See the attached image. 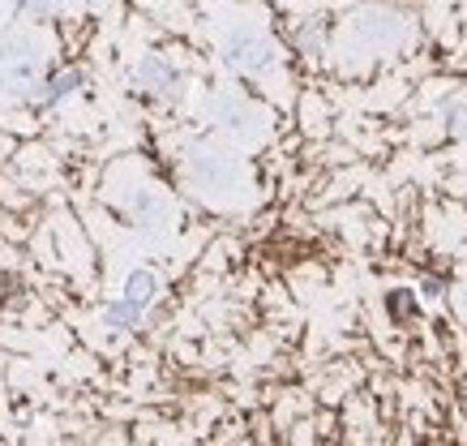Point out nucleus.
<instances>
[{
	"mask_svg": "<svg viewBox=\"0 0 467 446\" xmlns=\"http://www.w3.org/2000/svg\"><path fill=\"white\" fill-rule=\"evenodd\" d=\"M43 82V52L30 35H5L0 39V87H9L14 95H35Z\"/></svg>",
	"mask_w": 467,
	"mask_h": 446,
	"instance_id": "1",
	"label": "nucleus"
},
{
	"mask_svg": "<svg viewBox=\"0 0 467 446\" xmlns=\"http://www.w3.org/2000/svg\"><path fill=\"white\" fill-rule=\"evenodd\" d=\"M189 181L198 189H206V193H219V189H232L241 181V168L219 146H193L189 150Z\"/></svg>",
	"mask_w": 467,
	"mask_h": 446,
	"instance_id": "2",
	"label": "nucleus"
},
{
	"mask_svg": "<svg viewBox=\"0 0 467 446\" xmlns=\"http://www.w3.org/2000/svg\"><path fill=\"white\" fill-rule=\"evenodd\" d=\"M133 82H138V90L142 95H150V99H163V103H176L184 90V73L171 65L168 57H142L138 60V69H133Z\"/></svg>",
	"mask_w": 467,
	"mask_h": 446,
	"instance_id": "3",
	"label": "nucleus"
},
{
	"mask_svg": "<svg viewBox=\"0 0 467 446\" xmlns=\"http://www.w3.org/2000/svg\"><path fill=\"white\" fill-rule=\"evenodd\" d=\"M227 60H232V69L257 78V73H266L275 65V44H270L262 30H236L227 39Z\"/></svg>",
	"mask_w": 467,
	"mask_h": 446,
	"instance_id": "4",
	"label": "nucleus"
},
{
	"mask_svg": "<svg viewBox=\"0 0 467 446\" xmlns=\"http://www.w3.org/2000/svg\"><path fill=\"white\" fill-rule=\"evenodd\" d=\"M78 87H82V69H78V65H60V69L43 73V82L35 87V95H30V99L39 103V108H57V103L69 99Z\"/></svg>",
	"mask_w": 467,
	"mask_h": 446,
	"instance_id": "5",
	"label": "nucleus"
},
{
	"mask_svg": "<svg viewBox=\"0 0 467 446\" xmlns=\"http://www.w3.org/2000/svg\"><path fill=\"white\" fill-rule=\"evenodd\" d=\"M133 219H138V228H159L168 219V202L159 198V193H150V189H142L133 198Z\"/></svg>",
	"mask_w": 467,
	"mask_h": 446,
	"instance_id": "6",
	"label": "nucleus"
},
{
	"mask_svg": "<svg viewBox=\"0 0 467 446\" xmlns=\"http://www.w3.org/2000/svg\"><path fill=\"white\" fill-rule=\"evenodd\" d=\"M155 292H159V279H155V275H150V271H133V275H129L125 296H120V301H129L133 309H138V314H142L146 305L155 301Z\"/></svg>",
	"mask_w": 467,
	"mask_h": 446,
	"instance_id": "7",
	"label": "nucleus"
},
{
	"mask_svg": "<svg viewBox=\"0 0 467 446\" xmlns=\"http://www.w3.org/2000/svg\"><path fill=\"white\" fill-rule=\"evenodd\" d=\"M446 125H451L454 138H467V103H451L446 108Z\"/></svg>",
	"mask_w": 467,
	"mask_h": 446,
	"instance_id": "8",
	"label": "nucleus"
},
{
	"mask_svg": "<svg viewBox=\"0 0 467 446\" xmlns=\"http://www.w3.org/2000/svg\"><path fill=\"white\" fill-rule=\"evenodd\" d=\"M300 47L305 52H322V22H313V26H300Z\"/></svg>",
	"mask_w": 467,
	"mask_h": 446,
	"instance_id": "9",
	"label": "nucleus"
},
{
	"mask_svg": "<svg viewBox=\"0 0 467 446\" xmlns=\"http://www.w3.org/2000/svg\"><path fill=\"white\" fill-rule=\"evenodd\" d=\"M26 9L30 14H39V17H47L52 9H57V0H26Z\"/></svg>",
	"mask_w": 467,
	"mask_h": 446,
	"instance_id": "10",
	"label": "nucleus"
},
{
	"mask_svg": "<svg viewBox=\"0 0 467 446\" xmlns=\"http://www.w3.org/2000/svg\"><path fill=\"white\" fill-rule=\"evenodd\" d=\"M390 309H395V314H408V309H411V296H408V292H395V296H390Z\"/></svg>",
	"mask_w": 467,
	"mask_h": 446,
	"instance_id": "11",
	"label": "nucleus"
},
{
	"mask_svg": "<svg viewBox=\"0 0 467 446\" xmlns=\"http://www.w3.org/2000/svg\"><path fill=\"white\" fill-rule=\"evenodd\" d=\"M463 309H467V292H463Z\"/></svg>",
	"mask_w": 467,
	"mask_h": 446,
	"instance_id": "12",
	"label": "nucleus"
}]
</instances>
